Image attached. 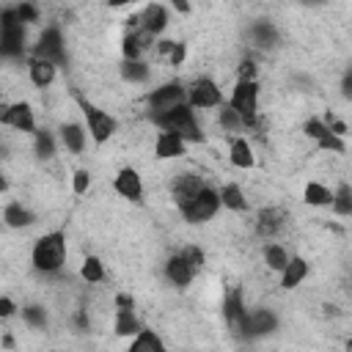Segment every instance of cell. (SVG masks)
Segmentation results:
<instances>
[{
  "label": "cell",
  "instance_id": "7dc6e473",
  "mask_svg": "<svg viewBox=\"0 0 352 352\" xmlns=\"http://www.w3.org/2000/svg\"><path fill=\"white\" fill-rule=\"evenodd\" d=\"M173 47H176V42H160V53H165V55H171Z\"/></svg>",
  "mask_w": 352,
  "mask_h": 352
},
{
  "label": "cell",
  "instance_id": "5bb4252c",
  "mask_svg": "<svg viewBox=\"0 0 352 352\" xmlns=\"http://www.w3.org/2000/svg\"><path fill=\"white\" fill-rule=\"evenodd\" d=\"M207 185H204V179L199 173H179L176 176V182H173V199H176V204H188L196 193H201Z\"/></svg>",
  "mask_w": 352,
  "mask_h": 352
},
{
  "label": "cell",
  "instance_id": "7bdbcfd3",
  "mask_svg": "<svg viewBox=\"0 0 352 352\" xmlns=\"http://www.w3.org/2000/svg\"><path fill=\"white\" fill-rule=\"evenodd\" d=\"M327 127H330V132H336V135H347V124L344 121H338V118H333V116H327V121H325Z\"/></svg>",
  "mask_w": 352,
  "mask_h": 352
},
{
  "label": "cell",
  "instance_id": "ba28073f",
  "mask_svg": "<svg viewBox=\"0 0 352 352\" xmlns=\"http://www.w3.org/2000/svg\"><path fill=\"white\" fill-rule=\"evenodd\" d=\"M188 105L193 110H210V108H221L223 105V94L215 86V80L210 77H199L190 88H188Z\"/></svg>",
  "mask_w": 352,
  "mask_h": 352
},
{
  "label": "cell",
  "instance_id": "44dd1931",
  "mask_svg": "<svg viewBox=\"0 0 352 352\" xmlns=\"http://www.w3.org/2000/svg\"><path fill=\"white\" fill-rule=\"evenodd\" d=\"M229 160H231V165H237V168H253V162H256L253 149H251V143H248L245 138H234V140H231V154H229Z\"/></svg>",
  "mask_w": 352,
  "mask_h": 352
},
{
  "label": "cell",
  "instance_id": "e0dca14e",
  "mask_svg": "<svg viewBox=\"0 0 352 352\" xmlns=\"http://www.w3.org/2000/svg\"><path fill=\"white\" fill-rule=\"evenodd\" d=\"M185 138H179L176 132H162L154 143V154L160 160H173V157H182L185 154Z\"/></svg>",
  "mask_w": 352,
  "mask_h": 352
},
{
  "label": "cell",
  "instance_id": "74e56055",
  "mask_svg": "<svg viewBox=\"0 0 352 352\" xmlns=\"http://www.w3.org/2000/svg\"><path fill=\"white\" fill-rule=\"evenodd\" d=\"M88 185H91V173H88V171H77V173H75V182H72L75 193L83 196V193L88 190Z\"/></svg>",
  "mask_w": 352,
  "mask_h": 352
},
{
  "label": "cell",
  "instance_id": "c3c4849f",
  "mask_svg": "<svg viewBox=\"0 0 352 352\" xmlns=\"http://www.w3.org/2000/svg\"><path fill=\"white\" fill-rule=\"evenodd\" d=\"M127 3H132V0H110V6H113V9H118V6H127Z\"/></svg>",
  "mask_w": 352,
  "mask_h": 352
},
{
  "label": "cell",
  "instance_id": "f546056e",
  "mask_svg": "<svg viewBox=\"0 0 352 352\" xmlns=\"http://www.w3.org/2000/svg\"><path fill=\"white\" fill-rule=\"evenodd\" d=\"M289 253H286V248H281V245H267L264 248V262H267V267L270 270H275V273H284L286 270V264H289Z\"/></svg>",
  "mask_w": 352,
  "mask_h": 352
},
{
  "label": "cell",
  "instance_id": "2e32d148",
  "mask_svg": "<svg viewBox=\"0 0 352 352\" xmlns=\"http://www.w3.org/2000/svg\"><path fill=\"white\" fill-rule=\"evenodd\" d=\"M165 25H168V12H165V6L151 3V6H146V9L140 12V28H143L146 34L160 36V34L165 31Z\"/></svg>",
  "mask_w": 352,
  "mask_h": 352
},
{
  "label": "cell",
  "instance_id": "b9f144b4",
  "mask_svg": "<svg viewBox=\"0 0 352 352\" xmlns=\"http://www.w3.org/2000/svg\"><path fill=\"white\" fill-rule=\"evenodd\" d=\"M17 12H20V17H23V20H25V23H34V20H36V17H39V12H36V9H34V6H31V3H23V6H20V9H17Z\"/></svg>",
  "mask_w": 352,
  "mask_h": 352
},
{
  "label": "cell",
  "instance_id": "836d02e7",
  "mask_svg": "<svg viewBox=\"0 0 352 352\" xmlns=\"http://www.w3.org/2000/svg\"><path fill=\"white\" fill-rule=\"evenodd\" d=\"M36 154L42 157V160H50L53 154H55V143H53V135L50 132H36Z\"/></svg>",
  "mask_w": 352,
  "mask_h": 352
},
{
  "label": "cell",
  "instance_id": "7a4b0ae2",
  "mask_svg": "<svg viewBox=\"0 0 352 352\" xmlns=\"http://www.w3.org/2000/svg\"><path fill=\"white\" fill-rule=\"evenodd\" d=\"M66 262V237L64 231H50L34 245V267L39 273H58Z\"/></svg>",
  "mask_w": 352,
  "mask_h": 352
},
{
  "label": "cell",
  "instance_id": "ee69618b",
  "mask_svg": "<svg viewBox=\"0 0 352 352\" xmlns=\"http://www.w3.org/2000/svg\"><path fill=\"white\" fill-rule=\"evenodd\" d=\"M14 314V303H12V297H3L0 300V316H12Z\"/></svg>",
  "mask_w": 352,
  "mask_h": 352
},
{
  "label": "cell",
  "instance_id": "e575fe53",
  "mask_svg": "<svg viewBox=\"0 0 352 352\" xmlns=\"http://www.w3.org/2000/svg\"><path fill=\"white\" fill-rule=\"evenodd\" d=\"M23 316H25V322H28L31 327H45V325H47V314H45L42 305H25V308H23Z\"/></svg>",
  "mask_w": 352,
  "mask_h": 352
},
{
  "label": "cell",
  "instance_id": "f35d334b",
  "mask_svg": "<svg viewBox=\"0 0 352 352\" xmlns=\"http://www.w3.org/2000/svg\"><path fill=\"white\" fill-rule=\"evenodd\" d=\"M185 53H188V47H185L182 42H176V47H173V53L168 55V61H171V66H179V64L185 61Z\"/></svg>",
  "mask_w": 352,
  "mask_h": 352
},
{
  "label": "cell",
  "instance_id": "60d3db41",
  "mask_svg": "<svg viewBox=\"0 0 352 352\" xmlns=\"http://www.w3.org/2000/svg\"><path fill=\"white\" fill-rule=\"evenodd\" d=\"M341 97L352 102V66L347 69V75H344V80H341Z\"/></svg>",
  "mask_w": 352,
  "mask_h": 352
},
{
  "label": "cell",
  "instance_id": "d590c367",
  "mask_svg": "<svg viewBox=\"0 0 352 352\" xmlns=\"http://www.w3.org/2000/svg\"><path fill=\"white\" fill-rule=\"evenodd\" d=\"M316 146L325 149V151H336V154L344 151V140H341V135H336V132H325V135L316 140Z\"/></svg>",
  "mask_w": 352,
  "mask_h": 352
},
{
  "label": "cell",
  "instance_id": "8992f818",
  "mask_svg": "<svg viewBox=\"0 0 352 352\" xmlns=\"http://www.w3.org/2000/svg\"><path fill=\"white\" fill-rule=\"evenodd\" d=\"M80 108H83V116H86V121H88V132H91V138H94V143H105V140H110L113 138V132H116V118L110 116V113H105V110H99L97 105H91V102H86V99H80Z\"/></svg>",
  "mask_w": 352,
  "mask_h": 352
},
{
  "label": "cell",
  "instance_id": "1f68e13d",
  "mask_svg": "<svg viewBox=\"0 0 352 352\" xmlns=\"http://www.w3.org/2000/svg\"><path fill=\"white\" fill-rule=\"evenodd\" d=\"M221 127L226 132H240L245 127V118L231 108V105H221Z\"/></svg>",
  "mask_w": 352,
  "mask_h": 352
},
{
  "label": "cell",
  "instance_id": "f1b7e54d",
  "mask_svg": "<svg viewBox=\"0 0 352 352\" xmlns=\"http://www.w3.org/2000/svg\"><path fill=\"white\" fill-rule=\"evenodd\" d=\"M330 207H333V212H336V215L349 218V215H352V188L341 182V185H338V190L333 193V204H330Z\"/></svg>",
  "mask_w": 352,
  "mask_h": 352
},
{
  "label": "cell",
  "instance_id": "277c9868",
  "mask_svg": "<svg viewBox=\"0 0 352 352\" xmlns=\"http://www.w3.org/2000/svg\"><path fill=\"white\" fill-rule=\"evenodd\" d=\"M229 105L245 118V127H253L256 124V110H259V83L240 77V83L231 91Z\"/></svg>",
  "mask_w": 352,
  "mask_h": 352
},
{
  "label": "cell",
  "instance_id": "ab89813d",
  "mask_svg": "<svg viewBox=\"0 0 352 352\" xmlns=\"http://www.w3.org/2000/svg\"><path fill=\"white\" fill-rule=\"evenodd\" d=\"M185 256L193 262V267H196V270H201V267H204V253H201L199 248H185Z\"/></svg>",
  "mask_w": 352,
  "mask_h": 352
},
{
  "label": "cell",
  "instance_id": "ffe728a7",
  "mask_svg": "<svg viewBox=\"0 0 352 352\" xmlns=\"http://www.w3.org/2000/svg\"><path fill=\"white\" fill-rule=\"evenodd\" d=\"M223 314H226V322H229V327L231 330H237L240 327V322L245 319V303H242V292L240 289H234L229 297H226V305H223Z\"/></svg>",
  "mask_w": 352,
  "mask_h": 352
},
{
  "label": "cell",
  "instance_id": "4316f807",
  "mask_svg": "<svg viewBox=\"0 0 352 352\" xmlns=\"http://www.w3.org/2000/svg\"><path fill=\"white\" fill-rule=\"evenodd\" d=\"M251 36H253V42H256L259 47H275V45H278V31H275L273 23H267V20L256 23L253 31H251Z\"/></svg>",
  "mask_w": 352,
  "mask_h": 352
},
{
  "label": "cell",
  "instance_id": "7402d4cb",
  "mask_svg": "<svg viewBox=\"0 0 352 352\" xmlns=\"http://www.w3.org/2000/svg\"><path fill=\"white\" fill-rule=\"evenodd\" d=\"M61 140L72 154H80L86 149V129L80 124H64L61 127Z\"/></svg>",
  "mask_w": 352,
  "mask_h": 352
},
{
  "label": "cell",
  "instance_id": "ac0fdd59",
  "mask_svg": "<svg viewBox=\"0 0 352 352\" xmlns=\"http://www.w3.org/2000/svg\"><path fill=\"white\" fill-rule=\"evenodd\" d=\"M31 80H34V86H39V88H45V86H50L53 80H55V72H58V66L53 64V61H45V58H36L34 55V61H31Z\"/></svg>",
  "mask_w": 352,
  "mask_h": 352
},
{
  "label": "cell",
  "instance_id": "cb8c5ba5",
  "mask_svg": "<svg viewBox=\"0 0 352 352\" xmlns=\"http://www.w3.org/2000/svg\"><path fill=\"white\" fill-rule=\"evenodd\" d=\"M3 218H6V226H12V229H25V226L34 223V212L25 210L23 204H9Z\"/></svg>",
  "mask_w": 352,
  "mask_h": 352
},
{
  "label": "cell",
  "instance_id": "f907efd6",
  "mask_svg": "<svg viewBox=\"0 0 352 352\" xmlns=\"http://www.w3.org/2000/svg\"><path fill=\"white\" fill-rule=\"evenodd\" d=\"M347 349H352V341H349V344H347Z\"/></svg>",
  "mask_w": 352,
  "mask_h": 352
},
{
  "label": "cell",
  "instance_id": "d4e9b609",
  "mask_svg": "<svg viewBox=\"0 0 352 352\" xmlns=\"http://www.w3.org/2000/svg\"><path fill=\"white\" fill-rule=\"evenodd\" d=\"M116 333L118 336H138L140 333V325H138V319H135L129 305L118 308V314H116Z\"/></svg>",
  "mask_w": 352,
  "mask_h": 352
},
{
  "label": "cell",
  "instance_id": "484cf974",
  "mask_svg": "<svg viewBox=\"0 0 352 352\" xmlns=\"http://www.w3.org/2000/svg\"><path fill=\"white\" fill-rule=\"evenodd\" d=\"M165 344L151 333V330H140L135 336V341L129 344V352H162Z\"/></svg>",
  "mask_w": 352,
  "mask_h": 352
},
{
  "label": "cell",
  "instance_id": "83f0119b",
  "mask_svg": "<svg viewBox=\"0 0 352 352\" xmlns=\"http://www.w3.org/2000/svg\"><path fill=\"white\" fill-rule=\"evenodd\" d=\"M149 66L138 58V61H124L121 64V77L127 80V83H146L149 80Z\"/></svg>",
  "mask_w": 352,
  "mask_h": 352
},
{
  "label": "cell",
  "instance_id": "8d00e7d4",
  "mask_svg": "<svg viewBox=\"0 0 352 352\" xmlns=\"http://www.w3.org/2000/svg\"><path fill=\"white\" fill-rule=\"evenodd\" d=\"M303 129H305V135H308V138H314V140H319L325 132H330V127H327L325 121H319V118H308Z\"/></svg>",
  "mask_w": 352,
  "mask_h": 352
},
{
  "label": "cell",
  "instance_id": "6da1fadb",
  "mask_svg": "<svg viewBox=\"0 0 352 352\" xmlns=\"http://www.w3.org/2000/svg\"><path fill=\"white\" fill-rule=\"evenodd\" d=\"M151 121L157 127H162L165 132H176L188 143H201L204 140V132H201V127H199V121L193 116V108L188 102L179 105V108H173V110H165L160 116H151Z\"/></svg>",
  "mask_w": 352,
  "mask_h": 352
},
{
  "label": "cell",
  "instance_id": "d6986e66",
  "mask_svg": "<svg viewBox=\"0 0 352 352\" xmlns=\"http://www.w3.org/2000/svg\"><path fill=\"white\" fill-rule=\"evenodd\" d=\"M305 275H308V262L300 259V256H292L289 264H286V270L281 273V286L284 289H294Z\"/></svg>",
  "mask_w": 352,
  "mask_h": 352
},
{
  "label": "cell",
  "instance_id": "5b68a950",
  "mask_svg": "<svg viewBox=\"0 0 352 352\" xmlns=\"http://www.w3.org/2000/svg\"><path fill=\"white\" fill-rule=\"evenodd\" d=\"M221 193H215L212 188H204L201 193H196L188 204H182L179 210H182V215H185V221L188 223H207V221H212L215 218V212L221 210Z\"/></svg>",
  "mask_w": 352,
  "mask_h": 352
},
{
  "label": "cell",
  "instance_id": "4fadbf2b",
  "mask_svg": "<svg viewBox=\"0 0 352 352\" xmlns=\"http://www.w3.org/2000/svg\"><path fill=\"white\" fill-rule=\"evenodd\" d=\"M0 121H3L6 127L23 129V132H34V129H36V118H34V110H31V105H25V102H17V105L6 108V113L0 116Z\"/></svg>",
  "mask_w": 352,
  "mask_h": 352
},
{
  "label": "cell",
  "instance_id": "681fc988",
  "mask_svg": "<svg viewBox=\"0 0 352 352\" xmlns=\"http://www.w3.org/2000/svg\"><path fill=\"white\" fill-rule=\"evenodd\" d=\"M305 3H325V0H305Z\"/></svg>",
  "mask_w": 352,
  "mask_h": 352
},
{
  "label": "cell",
  "instance_id": "3957f363",
  "mask_svg": "<svg viewBox=\"0 0 352 352\" xmlns=\"http://www.w3.org/2000/svg\"><path fill=\"white\" fill-rule=\"evenodd\" d=\"M25 20L20 17V12L6 9L0 17V53L6 58H20L23 47H25Z\"/></svg>",
  "mask_w": 352,
  "mask_h": 352
},
{
  "label": "cell",
  "instance_id": "9a60e30c",
  "mask_svg": "<svg viewBox=\"0 0 352 352\" xmlns=\"http://www.w3.org/2000/svg\"><path fill=\"white\" fill-rule=\"evenodd\" d=\"M284 223H286V212L284 210H278V207L262 210L259 218H256V234L264 237V240H270V237H275L284 229Z\"/></svg>",
  "mask_w": 352,
  "mask_h": 352
},
{
  "label": "cell",
  "instance_id": "52a82bcc",
  "mask_svg": "<svg viewBox=\"0 0 352 352\" xmlns=\"http://www.w3.org/2000/svg\"><path fill=\"white\" fill-rule=\"evenodd\" d=\"M188 102V91L182 88V83H165L160 88H154L149 94V110L151 116H160L165 110H173V108H179Z\"/></svg>",
  "mask_w": 352,
  "mask_h": 352
},
{
  "label": "cell",
  "instance_id": "7c38bea8",
  "mask_svg": "<svg viewBox=\"0 0 352 352\" xmlns=\"http://www.w3.org/2000/svg\"><path fill=\"white\" fill-rule=\"evenodd\" d=\"M113 188H116L118 196H124L129 201H140L143 199V182H140V173L135 168H121Z\"/></svg>",
  "mask_w": 352,
  "mask_h": 352
},
{
  "label": "cell",
  "instance_id": "f6af8a7d",
  "mask_svg": "<svg viewBox=\"0 0 352 352\" xmlns=\"http://www.w3.org/2000/svg\"><path fill=\"white\" fill-rule=\"evenodd\" d=\"M253 75H256V66H253L251 61H245V64L240 66V77H245V80H253Z\"/></svg>",
  "mask_w": 352,
  "mask_h": 352
},
{
  "label": "cell",
  "instance_id": "4dcf8cb0",
  "mask_svg": "<svg viewBox=\"0 0 352 352\" xmlns=\"http://www.w3.org/2000/svg\"><path fill=\"white\" fill-rule=\"evenodd\" d=\"M221 201H223V207H229L231 212H242V210L248 207L245 193H242L237 185H226V188H223V193H221Z\"/></svg>",
  "mask_w": 352,
  "mask_h": 352
},
{
  "label": "cell",
  "instance_id": "603a6c76",
  "mask_svg": "<svg viewBox=\"0 0 352 352\" xmlns=\"http://www.w3.org/2000/svg\"><path fill=\"white\" fill-rule=\"evenodd\" d=\"M303 196H305V204H311V207H330L333 204V193L319 182H308Z\"/></svg>",
  "mask_w": 352,
  "mask_h": 352
},
{
  "label": "cell",
  "instance_id": "30bf717a",
  "mask_svg": "<svg viewBox=\"0 0 352 352\" xmlns=\"http://www.w3.org/2000/svg\"><path fill=\"white\" fill-rule=\"evenodd\" d=\"M278 327V316L270 311V308H259V311H251L245 314V319L240 322L237 333H242L245 338H259V336H267Z\"/></svg>",
  "mask_w": 352,
  "mask_h": 352
},
{
  "label": "cell",
  "instance_id": "d6a6232c",
  "mask_svg": "<svg viewBox=\"0 0 352 352\" xmlns=\"http://www.w3.org/2000/svg\"><path fill=\"white\" fill-rule=\"evenodd\" d=\"M80 275L88 281V284H99L102 278H105V270H102V262L97 259V256H88L86 262H83V267H80Z\"/></svg>",
  "mask_w": 352,
  "mask_h": 352
},
{
  "label": "cell",
  "instance_id": "9c48e42d",
  "mask_svg": "<svg viewBox=\"0 0 352 352\" xmlns=\"http://www.w3.org/2000/svg\"><path fill=\"white\" fill-rule=\"evenodd\" d=\"M34 55L36 58H45V61H53L55 66H66L69 55H66V45H64L61 31L58 28H47L39 36V45L34 47Z\"/></svg>",
  "mask_w": 352,
  "mask_h": 352
},
{
  "label": "cell",
  "instance_id": "bcb514c9",
  "mask_svg": "<svg viewBox=\"0 0 352 352\" xmlns=\"http://www.w3.org/2000/svg\"><path fill=\"white\" fill-rule=\"evenodd\" d=\"M171 3H173V9H179L182 14H188V12H190V3H188V0H171Z\"/></svg>",
  "mask_w": 352,
  "mask_h": 352
},
{
  "label": "cell",
  "instance_id": "8fae6325",
  "mask_svg": "<svg viewBox=\"0 0 352 352\" xmlns=\"http://www.w3.org/2000/svg\"><path fill=\"white\" fill-rule=\"evenodd\" d=\"M196 273H199V270H196L193 262L185 256V251L176 253V256H171L168 264H165V275H168V281L176 284V286H188Z\"/></svg>",
  "mask_w": 352,
  "mask_h": 352
}]
</instances>
